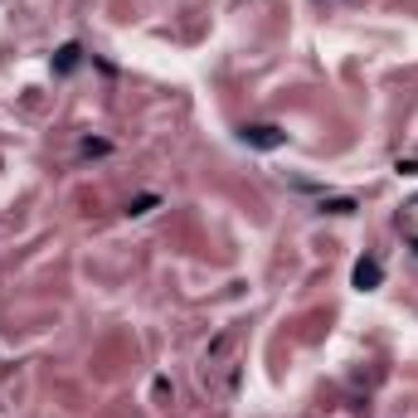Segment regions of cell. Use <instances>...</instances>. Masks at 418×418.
<instances>
[{"label":"cell","instance_id":"2","mask_svg":"<svg viewBox=\"0 0 418 418\" xmlns=\"http://www.w3.org/2000/svg\"><path fill=\"white\" fill-rule=\"evenodd\" d=\"M350 278H355V287H360V292H375V287L384 282V268H380V258H360Z\"/></svg>","mask_w":418,"mask_h":418},{"label":"cell","instance_id":"4","mask_svg":"<svg viewBox=\"0 0 418 418\" xmlns=\"http://www.w3.org/2000/svg\"><path fill=\"white\" fill-rule=\"evenodd\" d=\"M112 151V141H103V136H83L78 141V156H107Z\"/></svg>","mask_w":418,"mask_h":418},{"label":"cell","instance_id":"5","mask_svg":"<svg viewBox=\"0 0 418 418\" xmlns=\"http://www.w3.org/2000/svg\"><path fill=\"white\" fill-rule=\"evenodd\" d=\"M321 214H355V200H321Z\"/></svg>","mask_w":418,"mask_h":418},{"label":"cell","instance_id":"3","mask_svg":"<svg viewBox=\"0 0 418 418\" xmlns=\"http://www.w3.org/2000/svg\"><path fill=\"white\" fill-rule=\"evenodd\" d=\"M78 59H83V49H78V44H64V49L54 54V73H73Z\"/></svg>","mask_w":418,"mask_h":418},{"label":"cell","instance_id":"1","mask_svg":"<svg viewBox=\"0 0 418 418\" xmlns=\"http://www.w3.org/2000/svg\"><path fill=\"white\" fill-rule=\"evenodd\" d=\"M238 136H243V146H253V151H278V146L287 141V131L273 127V122H253V127H243Z\"/></svg>","mask_w":418,"mask_h":418},{"label":"cell","instance_id":"6","mask_svg":"<svg viewBox=\"0 0 418 418\" xmlns=\"http://www.w3.org/2000/svg\"><path fill=\"white\" fill-rule=\"evenodd\" d=\"M156 205H161L156 195H141V200H131V205H127V214H151Z\"/></svg>","mask_w":418,"mask_h":418}]
</instances>
